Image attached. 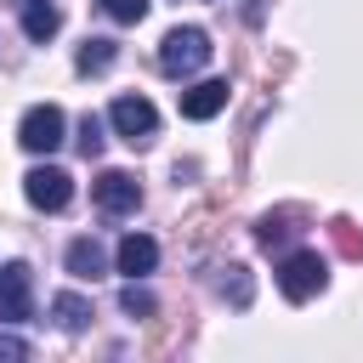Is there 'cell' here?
<instances>
[{"instance_id": "cell-6", "label": "cell", "mask_w": 363, "mask_h": 363, "mask_svg": "<svg viewBox=\"0 0 363 363\" xmlns=\"http://www.w3.org/2000/svg\"><path fill=\"white\" fill-rule=\"evenodd\" d=\"M34 318V272L28 261L0 267V323H28Z\"/></svg>"}, {"instance_id": "cell-18", "label": "cell", "mask_w": 363, "mask_h": 363, "mask_svg": "<svg viewBox=\"0 0 363 363\" xmlns=\"http://www.w3.org/2000/svg\"><path fill=\"white\" fill-rule=\"evenodd\" d=\"M329 233H335V244H340V255H352V261H363V233L346 221V216H335L329 221Z\"/></svg>"}, {"instance_id": "cell-16", "label": "cell", "mask_w": 363, "mask_h": 363, "mask_svg": "<svg viewBox=\"0 0 363 363\" xmlns=\"http://www.w3.org/2000/svg\"><path fill=\"white\" fill-rule=\"evenodd\" d=\"M119 312H125V318H153V312H159V295H153V289H142V284L130 278V284L119 289Z\"/></svg>"}, {"instance_id": "cell-15", "label": "cell", "mask_w": 363, "mask_h": 363, "mask_svg": "<svg viewBox=\"0 0 363 363\" xmlns=\"http://www.w3.org/2000/svg\"><path fill=\"white\" fill-rule=\"evenodd\" d=\"M113 62H119V45H113V40H102V34H91V40L74 51V68H79V74H108Z\"/></svg>"}, {"instance_id": "cell-1", "label": "cell", "mask_w": 363, "mask_h": 363, "mask_svg": "<svg viewBox=\"0 0 363 363\" xmlns=\"http://www.w3.org/2000/svg\"><path fill=\"white\" fill-rule=\"evenodd\" d=\"M210 34L199 28V23H182V28H170L164 40H159V74H170V79H193L204 62H210Z\"/></svg>"}, {"instance_id": "cell-3", "label": "cell", "mask_w": 363, "mask_h": 363, "mask_svg": "<svg viewBox=\"0 0 363 363\" xmlns=\"http://www.w3.org/2000/svg\"><path fill=\"white\" fill-rule=\"evenodd\" d=\"M108 125L119 130V142H130V147H147V142L159 136V108H153L147 96L125 91V96H113V108H108Z\"/></svg>"}, {"instance_id": "cell-13", "label": "cell", "mask_w": 363, "mask_h": 363, "mask_svg": "<svg viewBox=\"0 0 363 363\" xmlns=\"http://www.w3.org/2000/svg\"><path fill=\"white\" fill-rule=\"evenodd\" d=\"M17 11H23V34H28L34 45H45V40H51V34L62 28V11H57L51 0H23Z\"/></svg>"}, {"instance_id": "cell-7", "label": "cell", "mask_w": 363, "mask_h": 363, "mask_svg": "<svg viewBox=\"0 0 363 363\" xmlns=\"http://www.w3.org/2000/svg\"><path fill=\"white\" fill-rule=\"evenodd\" d=\"M91 199H96L102 216H136V210H142V182H136L130 170H102V176L91 182Z\"/></svg>"}, {"instance_id": "cell-12", "label": "cell", "mask_w": 363, "mask_h": 363, "mask_svg": "<svg viewBox=\"0 0 363 363\" xmlns=\"http://www.w3.org/2000/svg\"><path fill=\"white\" fill-rule=\"evenodd\" d=\"M91 318H96V312H91V301H85V295H74V289L51 295V323H57L62 335H79V329H85Z\"/></svg>"}, {"instance_id": "cell-17", "label": "cell", "mask_w": 363, "mask_h": 363, "mask_svg": "<svg viewBox=\"0 0 363 363\" xmlns=\"http://www.w3.org/2000/svg\"><path fill=\"white\" fill-rule=\"evenodd\" d=\"M102 130H108V119H102V113H85V119H79V136H74V142H79V153H85V159H96V153H102V142H108Z\"/></svg>"}, {"instance_id": "cell-19", "label": "cell", "mask_w": 363, "mask_h": 363, "mask_svg": "<svg viewBox=\"0 0 363 363\" xmlns=\"http://www.w3.org/2000/svg\"><path fill=\"white\" fill-rule=\"evenodd\" d=\"M102 6V17H113V23H142L147 17V0H96Z\"/></svg>"}, {"instance_id": "cell-14", "label": "cell", "mask_w": 363, "mask_h": 363, "mask_svg": "<svg viewBox=\"0 0 363 363\" xmlns=\"http://www.w3.org/2000/svg\"><path fill=\"white\" fill-rule=\"evenodd\" d=\"M295 221H301L295 210H267V216L255 221V244H261V250H284V244H289V238L301 233Z\"/></svg>"}, {"instance_id": "cell-21", "label": "cell", "mask_w": 363, "mask_h": 363, "mask_svg": "<svg viewBox=\"0 0 363 363\" xmlns=\"http://www.w3.org/2000/svg\"><path fill=\"white\" fill-rule=\"evenodd\" d=\"M244 23H250V28L261 23V0H244Z\"/></svg>"}, {"instance_id": "cell-22", "label": "cell", "mask_w": 363, "mask_h": 363, "mask_svg": "<svg viewBox=\"0 0 363 363\" xmlns=\"http://www.w3.org/2000/svg\"><path fill=\"white\" fill-rule=\"evenodd\" d=\"M11 6H23V0H11Z\"/></svg>"}, {"instance_id": "cell-4", "label": "cell", "mask_w": 363, "mask_h": 363, "mask_svg": "<svg viewBox=\"0 0 363 363\" xmlns=\"http://www.w3.org/2000/svg\"><path fill=\"white\" fill-rule=\"evenodd\" d=\"M62 130H68V113L57 102H34L23 119H17V142L28 153H57L62 147Z\"/></svg>"}, {"instance_id": "cell-8", "label": "cell", "mask_w": 363, "mask_h": 363, "mask_svg": "<svg viewBox=\"0 0 363 363\" xmlns=\"http://www.w3.org/2000/svg\"><path fill=\"white\" fill-rule=\"evenodd\" d=\"M227 108V79H199V85H187L182 91V119H216Z\"/></svg>"}, {"instance_id": "cell-20", "label": "cell", "mask_w": 363, "mask_h": 363, "mask_svg": "<svg viewBox=\"0 0 363 363\" xmlns=\"http://www.w3.org/2000/svg\"><path fill=\"white\" fill-rule=\"evenodd\" d=\"M0 357H28V340H17V335H0Z\"/></svg>"}, {"instance_id": "cell-11", "label": "cell", "mask_w": 363, "mask_h": 363, "mask_svg": "<svg viewBox=\"0 0 363 363\" xmlns=\"http://www.w3.org/2000/svg\"><path fill=\"white\" fill-rule=\"evenodd\" d=\"M216 295L227 301V306H250L255 301V278H250V267L244 261H227V267H216Z\"/></svg>"}, {"instance_id": "cell-9", "label": "cell", "mask_w": 363, "mask_h": 363, "mask_svg": "<svg viewBox=\"0 0 363 363\" xmlns=\"http://www.w3.org/2000/svg\"><path fill=\"white\" fill-rule=\"evenodd\" d=\"M62 267H68L74 278H102V272H108V250L85 233V238H74V244L62 250Z\"/></svg>"}, {"instance_id": "cell-10", "label": "cell", "mask_w": 363, "mask_h": 363, "mask_svg": "<svg viewBox=\"0 0 363 363\" xmlns=\"http://www.w3.org/2000/svg\"><path fill=\"white\" fill-rule=\"evenodd\" d=\"M159 267V244L147 238V233H125L119 238V272L125 278H142V272H153Z\"/></svg>"}, {"instance_id": "cell-2", "label": "cell", "mask_w": 363, "mask_h": 363, "mask_svg": "<svg viewBox=\"0 0 363 363\" xmlns=\"http://www.w3.org/2000/svg\"><path fill=\"white\" fill-rule=\"evenodd\" d=\"M323 284H329V261L318 255V250H289L284 261H278V295L284 301H312V295H323Z\"/></svg>"}, {"instance_id": "cell-5", "label": "cell", "mask_w": 363, "mask_h": 363, "mask_svg": "<svg viewBox=\"0 0 363 363\" xmlns=\"http://www.w3.org/2000/svg\"><path fill=\"white\" fill-rule=\"evenodd\" d=\"M23 193H28V204H34V210L57 216V210H68V204H74V176H68V170H57V164H34V170L23 176Z\"/></svg>"}]
</instances>
